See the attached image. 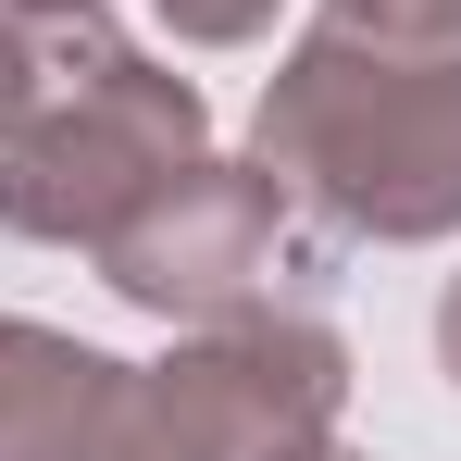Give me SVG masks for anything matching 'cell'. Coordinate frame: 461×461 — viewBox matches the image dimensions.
<instances>
[{"label": "cell", "instance_id": "obj_1", "mask_svg": "<svg viewBox=\"0 0 461 461\" xmlns=\"http://www.w3.org/2000/svg\"><path fill=\"white\" fill-rule=\"evenodd\" d=\"M249 162L337 237H461V50H375L349 25H312L262 76Z\"/></svg>", "mask_w": 461, "mask_h": 461}, {"label": "cell", "instance_id": "obj_2", "mask_svg": "<svg viewBox=\"0 0 461 461\" xmlns=\"http://www.w3.org/2000/svg\"><path fill=\"white\" fill-rule=\"evenodd\" d=\"M200 150H212L200 87L162 76L150 50H125V38L87 13L63 87L38 100V125L0 138V225L38 237V249H100L175 162H200Z\"/></svg>", "mask_w": 461, "mask_h": 461}, {"label": "cell", "instance_id": "obj_3", "mask_svg": "<svg viewBox=\"0 0 461 461\" xmlns=\"http://www.w3.org/2000/svg\"><path fill=\"white\" fill-rule=\"evenodd\" d=\"M349 411V337L312 312H225L187 324L175 362H138L113 461H312Z\"/></svg>", "mask_w": 461, "mask_h": 461}, {"label": "cell", "instance_id": "obj_4", "mask_svg": "<svg viewBox=\"0 0 461 461\" xmlns=\"http://www.w3.org/2000/svg\"><path fill=\"white\" fill-rule=\"evenodd\" d=\"M287 275H312L300 200L262 175V162H175L125 225L100 237V287L125 312L162 324H225V312H275Z\"/></svg>", "mask_w": 461, "mask_h": 461}, {"label": "cell", "instance_id": "obj_5", "mask_svg": "<svg viewBox=\"0 0 461 461\" xmlns=\"http://www.w3.org/2000/svg\"><path fill=\"white\" fill-rule=\"evenodd\" d=\"M125 386H138V362L0 312V461H113Z\"/></svg>", "mask_w": 461, "mask_h": 461}, {"label": "cell", "instance_id": "obj_6", "mask_svg": "<svg viewBox=\"0 0 461 461\" xmlns=\"http://www.w3.org/2000/svg\"><path fill=\"white\" fill-rule=\"evenodd\" d=\"M63 63H76V25H25V13H0V138L38 125V100L63 87Z\"/></svg>", "mask_w": 461, "mask_h": 461}, {"label": "cell", "instance_id": "obj_7", "mask_svg": "<svg viewBox=\"0 0 461 461\" xmlns=\"http://www.w3.org/2000/svg\"><path fill=\"white\" fill-rule=\"evenodd\" d=\"M324 25H349L375 50H461V0H324Z\"/></svg>", "mask_w": 461, "mask_h": 461}, {"label": "cell", "instance_id": "obj_8", "mask_svg": "<svg viewBox=\"0 0 461 461\" xmlns=\"http://www.w3.org/2000/svg\"><path fill=\"white\" fill-rule=\"evenodd\" d=\"M150 13L175 25V38H187V50H249V38H262L287 0H150Z\"/></svg>", "mask_w": 461, "mask_h": 461}, {"label": "cell", "instance_id": "obj_9", "mask_svg": "<svg viewBox=\"0 0 461 461\" xmlns=\"http://www.w3.org/2000/svg\"><path fill=\"white\" fill-rule=\"evenodd\" d=\"M437 362H449V386H461V275L437 287Z\"/></svg>", "mask_w": 461, "mask_h": 461}, {"label": "cell", "instance_id": "obj_10", "mask_svg": "<svg viewBox=\"0 0 461 461\" xmlns=\"http://www.w3.org/2000/svg\"><path fill=\"white\" fill-rule=\"evenodd\" d=\"M0 13H25V25H87L100 0H0Z\"/></svg>", "mask_w": 461, "mask_h": 461}, {"label": "cell", "instance_id": "obj_11", "mask_svg": "<svg viewBox=\"0 0 461 461\" xmlns=\"http://www.w3.org/2000/svg\"><path fill=\"white\" fill-rule=\"evenodd\" d=\"M312 461H362V449H312Z\"/></svg>", "mask_w": 461, "mask_h": 461}]
</instances>
